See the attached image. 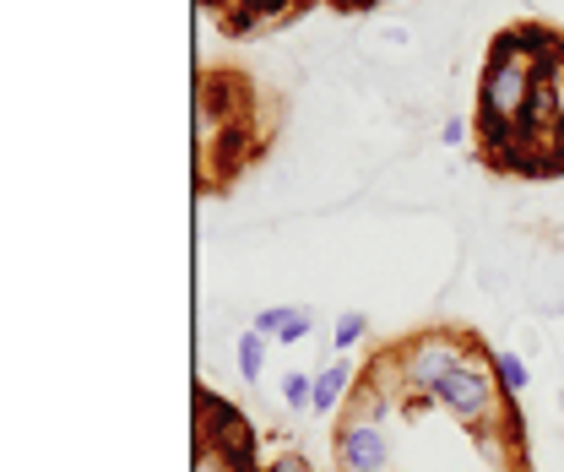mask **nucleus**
Returning <instances> with one entry per match:
<instances>
[{"mask_svg":"<svg viewBox=\"0 0 564 472\" xmlns=\"http://www.w3.org/2000/svg\"><path fill=\"white\" fill-rule=\"evenodd\" d=\"M337 451V472H391V440L380 429V418L369 412H348L332 435Z\"/></svg>","mask_w":564,"mask_h":472,"instance_id":"nucleus-4","label":"nucleus"},{"mask_svg":"<svg viewBox=\"0 0 564 472\" xmlns=\"http://www.w3.org/2000/svg\"><path fill=\"white\" fill-rule=\"evenodd\" d=\"M267 342H272V337H261L256 326L239 337V347H234V353H239V375H245V380H261V369H267Z\"/></svg>","mask_w":564,"mask_h":472,"instance_id":"nucleus-8","label":"nucleus"},{"mask_svg":"<svg viewBox=\"0 0 564 472\" xmlns=\"http://www.w3.org/2000/svg\"><path fill=\"white\" fill-rule=\"evenodd\" d=\"M267 472H310V468H304V462H299V457L288 451V457H278V462H272V468H267Z\"/></svg>","mask_w":564,"mask_h":472,"instance_id":"nucleus-12","label":"nucleus"},{"mask_svg":"<svg viewBox=\"0 0 564 472\" xmlns=\"http://www.w3.org/2000/svg\"><path fill=\"white\" fill-rule=\"evenodd\" d=\"M549 50H554L549 33H505L489 50V66H484V82H478V131H484L494 152L521 126Z\"/></svg>","mask_w":564,"mask_h":472,"instance_id":"nucleus-1","label":"nucleus"},{"mask_svg":"<svg viewBox=\"0 0 564 472\" xmlns=\"http://www.w3.org/2000/svg\"><path fill=\"white\" fill-rule=\"evenodd\" d=\"M348 386H352V364L348 358H337V364H326L321 375H315V403H310V412H337L343 407V397H348Z\"/></svg>","mask_w":564,"mask_h":472,"instance_id":"nucleus-6","label":"nucleus"},{"mask_svg":"<svg viewBox=\"0 0 564 472\" xmlns=\"http://www.w3.org/2000/svg\"><path fill=\"white\" fill-rule=\"evenodd\" d=\"M467 347H473V342L456 337V332H419L413 342H402L397 353H402V386H408V403L413 407L434 403L440 380L467 358Z\"/></svg>","mask_w":564,"mask_h":472,"instance_id":"nucleus-3","label":"nucleus"},{"mask_svg":"<svg viewBox=\"0 0 564 472\" xmlns=\"http://www.w3.org/2000/svg\"><path fill=\"white\" fill-rule=\"evenodd\" d=\"M499 403H505V391H499V375H494V353H484V347L473 342L467 358L440 380L434 407H445L456 423H467V429L478 435V429H489L494 418H499Z\"/></svg>","mask_w":564,"mask_h":472,"instance_id":"nucleus-2","label":"nucleus"},{"mask_svg":"<svg viewBox=\"0 0 564 472\" xmlns=\"http://www.w3.org/2000/svg\"><path fill=\"white\" fill-rule=\"evenodd\" d=\"M494 375H499V391H505V397H521V391H527V380H532V375H527V358H521V353H510V347H499V353H494Z\"/></svg>","mask_w":564,"mask_h":472,"instance_id":"nucleus-7","label":"nucleus"},{"mask_svg":"<svg viewBox=\"0 0 564 472\" xmlns=\"http://www.w3.org/2000/svg\"><path fill=\"white\" fill-rule=\"evenodd\" d=\"M310 403H315V375L288 369V375H282V407H288V412H310Z\"/></svg>","mask_w":564,"mask_h":472,"instance_id":"nucleus-9","label":"nucleus"},{"mask_svg":"<svg viewBox=\"0 0 564 472\" xmlns=\"http://www.w3.org/2000/svg\"><path fill=\"white\" fill-rule=\"evenodd\" d=\"M256 332H261V337H278L282 347H293V342H304L315 332V315H310V310H293V304H267V310L256 315Z\"/></svg>","mask_w":564,"mask_h":472,"instance_id":"nucleus-5","label":"nucleus"},{"mask_svg":"<svg viewBox=\"0 0 564 472\" xmlns=\"http://www.w3.org/2000/svg\"><path fill=\"white\" fill-rule=\"evenodd\" d=\"M364 337H369V315L348 310V315L337 321V342H332V347H337V353H348V347H358Z\"/></svg>","mask_w":564,"mask_h":472,"instance_id":"nucleus-10","label":"nucleus"},{"mask_svg":"<svg viewBox=\"0 0 564 472\" xmlns=\"http://www.w3.org/2000/svg\"><path fill=\"white\" fill-rule=\"evenodd\" d=\"M440 141H445V147H467V141H473V131H467V120H445V131H440Z\"/></svg>","mask_w":564,"mask_h":472,"instance_id":"nucleus-11","label":"nucleus"}]
</instances>
